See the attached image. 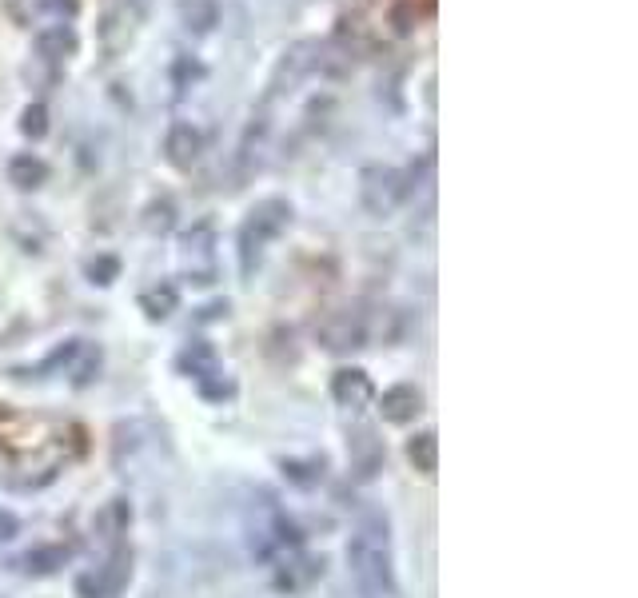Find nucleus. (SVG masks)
<instances>
[{"label":"nucleus","mask_w":638,"mask_h":598,"mask_svg":"<svg viewBox=\"0 0 638 598\" xmlns=\"http://www.w3.org/2000/svg\"><path fill=\"white\" fill-rule=\"evenodd\" d=\"M331 399L347 411H363L371 399H375V387H371V375L363 367H339L335 379H331Z\"/></svg>","instance_id":"10"},{"label":"nucleus","mask_w":638,"mask_h":598,"mask_svg":"<svg viewBox=\"0 0 638 598\" xmlns=\"http://www.w3.org/2000/svg\"><path fill=\"white\" fill-rule=\"evenodd\" d=\"M379 463H383V447H379L375 431H367V427H363V431L351 439V471H355V479H359V483L375 479Z\"/></svg>","instance_id":"14"},{"label":"nucleus","mask_w":638,"mask_h":598,"mask_svg":"<svg viewBox=\"0 0 638 598\" xmlns=\"http://www.w3.org/2000/svg\"><path fill=\"white\" fill-rule=\"evenodd\" d=\"M8 184L16 192H36L48 184V164L36 156V152H16L8 160Z\"/></svg>","instance_id":"13"},{"label":"nucleus","mask_w":638,"mask_h":598,"mask_svg":"<svg viewBox=\"0 0 638 598\" xmlns=\"http://www.w3.org/2000/svg\"><path fill=\"white\" fill-rule=\"evenodd\" d=\"M140 224H144V232H148V236H168V232L176 228V204H172V196H156V200H148V208H144Z\"/></svg>","instance_id":"22"},{"label":"nucleus","mask_w":638,"mask_h":598,"mask_svg":"<svg viewBox=\"0 0 638 598\" xmlns=\"http://www.w3.org/2000/svg\"><path fill=\"white\" fill-rule=\"evenodd\" d=\"M204 76H208V68H204L196 56H176V60H172V84H176V92L192 88V84L204 80Z\"/></svg>","instance_id":"26"},{"label":"nucleus","mask_w":638,"mask_h":598,"mask_svg":"<svg viewBox=\"0 0 638 598\" xmlns=\"http://www.w3.org/2000/svg\"><path fill=\"white\" fill-rule=\"evenodd\" d=\"M32 48H36V60L64 68V60H72V56L80 52V32H76L68 20H52V24L36 28Z\"/></svg>","instance_id":"7"},{"label":"nucleus","mask_w":638,"mask_h":598,"mask_svg":"<svg viewBox=\"0 0 638 598\" xmlns=\"http://www.w3.org/2000/svg\"><path fill=\"white\" fill-rule=\"evenodd\" d=\"M419 411H423V391L419 387H411V383H395V387H387L383 395H379V415L387 419V423H415L419 419Z\"/></svg>","instance_id":"11"},{"label":"nucleus","mask_w":638,"mask_h":598,"mask_svg":"<svg viewBox=\"0 0 638 598\" xmlns=\"http://www.w3.org/2000/svg\"><path fill=\"white\" fill-rule=\"evenodd\" d=\"M176 12H180V24L192 36H208L220 24V0H180Z\"/></svg>","instance_id":"15"},{"label":"nucleus","mask_w":638,"mask_h":598,"mask_svg":"<svg viewBox=\"0 0 638 598\" xmlns=\"http://www.w3.org/2000/svg\"><path fill=\"white\" fill-rule=\"evenodd\" d=\"M284 475L300 487H312L323 479V459H312V463H300V459H284Z\"/></svg>","instance_id":"27"},{"label":"nucleus","mask_w":638,"mask_h":598,"mask_svg":"<svg viewBox=\"0 0 638 598\" xmlns=\"http://www.w3.org/2000/svg\"><path fill=\"white\" fill-rule=\"evenodd\" d=\"M136 20H140V8H128V4H116V12L108 16V24L100 28V36H104V44H108V52H120L128 40H132V32H136Z\"/></svg>","instance_id":"18"},{"label":"nucleus","mask_w":638,"mask_h":598,"mask_svg":"<svg viewBox=\"0 0 638 598\" xmlns=\"http://www.w3.org/2000/svg\"><path fill=\"white\" fill-rule=\"evenodd\" d=\"M176 367H180L184 375H192V379H196V387H200V383H208V379H216V375H224V371H220V355H216V347H212V343H204V339H192V343L176 355Z\"/></svg>","instance_id":"12"},{"label":"nucleus","mask_w":638,"mask_h":598,"mask_svg":"<svg viewBox=\"0 0 638 598\" xmlns=\"http://www.w3.org/2000/svg\"><path fill=\"white\" fill-rule=\"evenodd\" d=\"M176 307H180V292H176V284H152V288H144V292H140V311H144L152 323L168 319Z\"/></svg>","instance_id":"20"},{"label":"nucleus","mask_w":638,"mask_h":598,"mask_svg":"<svg viewBox=\"0 0 638 598\" xmlns=\"http://www.w3.org/2000/svg\"><path fill=\"white\" fill-rule=\"evenodd\" d=\"M68 559H72V551L60 547V543H52V547H32V551L20 559V571L32 575V579H44V575H56Z\"/></svg>","instance_id":"17"},{"label":"nucleus","mask_w":638,"mask_h":598,"mask_svg":"<svg viewBox=\"0 0 638 598\" xmlns=\"http://www.w3.org/2000/svg\"><path fill=\"white\" fill-rule=\"evenodd\" d=\"M200 156H204V132L196 124H188V120H176L168 128V136H164V160L172 168L188 172V168H196Z\"/></svg>","instance_id":"8"},{"label":"nucleus","mask_w":638,"mask_h":598,"mask_svg":"<svg viewBox=\"0 0 638 598\" xmlns=\"http://www.w3.org/2000/svg\"><path fill=\"white\" fill-rule=\"evenodd\" d=\"M300 547V527L284 515V507L264 491L260 495V503H252V511H248V551L260 559V563H268L272 555H280V551H296Z\"/></svg>","instance_id":"3"},{"label":"nucleus","mask_w":638,"mask_h":598,"mask_svg":"<svg viewBox=\"0 0 638 598\" xmlns=\"http://www.w3.org/2000/svg\"><path fill=\"white\" fill-rule=\"evenodd\" d=\"M292 224V204L280 200V196H268L260 200L244 224H240V236H236V248H240V272L244 276H256V268L264 264V252L272 240H280Z\"/></svg>","instance_id":"2"},{"label":"nucleus","mask_w":638,"mask_h":598,"mask_svg":"<svg viewBox=\"0 0 638 598\" xmlns=\"http://www.w3.org/2000/svg\"><path fill=\"white\" fill-rule=\"evenodd\" d=\"M347 571L359 598H395V559H391V527L387 515L367 511L355 523V535L347 543Z\"/></svg>","instance_id":"1"},{"label":"nucleus","mask_w":638,"mask_h":598,"mask_svg":"<svg viewBox=\"0 0 638 598\" xmlns=\"http://www.w3.org/2000/svg\"><path fill=\"white\" fill-rule=\"evenodd\" d=\"M20 136L24 140H44L48 136V108H44V100H28L20 108Z\"/></svg>","instance_id":"23"},{"label":"nucleus","mask_w":638,"mask_h":598,"mask_svg":"<svg viewBox=\"0 0 638 598\" xmlns=\"http://www.w3.org/2000/svg\"><path fill=\"white\" fill-rule=\"evenodd\" d=\"M16 535H20V519L8 507H0V543H12Z\"/></svg>","instance_id":"29"},{"label":"nucleus","mask_w":638,"mask_h":598,"mask_svg":"<svg viewBox=\"0 0 638 598\" xmlns=\"http://www.w3.org/2000/svg\"><path fill=\"white\" fill-rule=\"evenodd\" d=\"M76 351H80V339H64L44 363H36V367H12V379H48V375H60L64 367H72Z\"/></svg>","instance_id":"16"},{"label":"nucleus","mask_w":638,"mask_h":598,"mask_svg":"<svg viewBox=\"0 0 638 598\" xmlns=\"http://www.w3.org/2000/svg\"><path fill=\"white\" fill-rule=\"evenodd\" d=\"M132 579V555L128 551H112V559L88 575L76 579V598H120V591Z\"/></svg>","instance_id":"5"},{"label":"nucleus","mask_w":638,"mask_h":598,"mask_svg":"<svg viewBox=\"0 0 638 598\" xmlns=\"http://www.w3.org/2000/svg\"><path fill=\"white\" fill-rule=\"evenodd\" d=\"M407 459L419 475H435L439 471V435L435 431H419L407 439Z\"/></svg>","instance_id":"19"},{"label":"nucleus","mask_w":638,"mask_h":598,"mask_svg":"<svg viewBox=\"0 0 638 598\" xmlns=\"http://www.w3.org/2000/svg\"><path fill=\"white\" fill-rule=\"evenodd\" d=\"M387 24L395 36H411L419 24V0H391L387 8Z\"/></svg>","instance_id":"24"},{"label":"nucleus","mask_w":638,"mask_h":598,"mask_svg":"<svg viewBox=\"0 0 638 598\" xmlns=\"http://www.w3.org/2000/svg\"><path fill=\"white\" fill-rule=\"evenodd\" d=\"M84 276H88V284H96V288H112V284L120 280V260H116V256H92V260L84 264Z\"/></svg>","instance_id":"25"},{"label":"nucleus","mask_w":638,"mask_h":598,"mask_svg":"<svg viewBox=\"0 0 638 598\" xmlns=\"http://www.w3.org/2000/svg\"><path fill=\"white\" fill-rule=\"evenodd\" d=\"M36 8L44 12V16H52V20H76V12H80V0H36Z\"/></svg>","instance_id":"28"},{"label":"nucleus","mask_w":638,"mask_h":598,"mask_svg":"<svg viewBox=\"0 0 638 598\" xmlns=\"http://www.w3.org/2000/svg\"><path fill=\"white\" fill-rule=\"evenodd\" d=\"M323 68V44L319 40H296L288 52H284V60H280V68H276V76H272V92H284V84L288 88H296L304 76H312Z\"/></svg>","instance_id":"6"},{"label":"nucleus","mask_w":638,"mask_h":598,"mask_svg":"<svg viewBox=\"0 0 638 598\" xmlns=\"http://www.w3.org/2000/svg\"><path fill=\"white\" fill-rule=\"evenodd\" d=\"M407 196H411V176L407 172H399L391 164H367L359 172V200L371 216H379V220L395 216Z\"/></svg>","instance_id":"4"},{"label":"nucleus","mask_w":638,"mask_h":598,"mask_svg":"<svg viewBox=\"0 0 638 598\" xmlns=\"http://www.w3.org/2000/svg\"><path fill=\"white\" fill-rule=\"evenodd\" d=\"M319 343L327 351H359L367 347V323L355 311H339L319 323Z\"/></svg>","instance_id":"9"},{"label":"nucleus","mask_w":638,"mask_h":598,"mask_svg":"<svg viewBox=\"0 0 638 598\" xmlns=\"http://www.w3.org/2000/svg\"><path fill=\"white\" fill-rule=\"evenodd\" d=\"M212 248H216V228H212L208 220L180 236V252H184V260H192V264L204 260V264L212 268Z\"/></svg>","instance_id":"21"}]
</instances>
